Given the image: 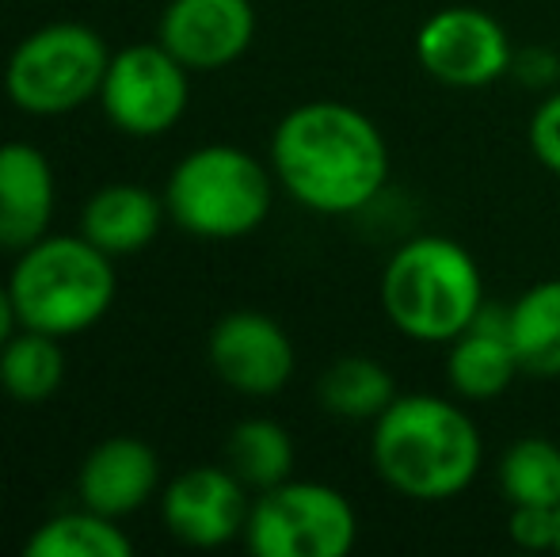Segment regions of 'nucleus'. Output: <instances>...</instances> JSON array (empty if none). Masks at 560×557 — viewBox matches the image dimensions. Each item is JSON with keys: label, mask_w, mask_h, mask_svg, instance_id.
<instances>
[{"label": "nucleus", "mask_w": 560, "mask_h": 557, "mask_svg": "<svg viewBox=\"0 0 560 557\" xmlns=\"http://www.w3.org/2000/svg\"><path fill=\"white\" fill-rule=\"evenodd\" d=\"M271 172L305 210L359 214L389 179V146L362 112L339 100H313L275 127Z\"/></svg>", "instance_id": "1"}, {"label": "nucleus", "mask_w": 560, "mask_h": 557, "mask_svg": "<svg viewBox=\"0 0 560 557\" xmlns=\"http://www.w3.org/2000/svg\"><path fill=\"white\" fill-rule=\"evenodd\" d=\"M275 199L271 172L236 146H202L176 164L168 210L187 233L210 241L248 237L267 222Z\"/></svg>", "instance_id": "5"}, {"label": "nucleus", "mask_w": 560, "mask_h": 557, "mask_svg": "<svg viewBox=\"0 0 560 557\" xmlns=\"http://www.w3.org/2000/svg\"><path fill=\"white\" fill-rule=\"evenodd\" d=\"M210 367L236 394L271 397L294 374V344L267 313L236 310L210 333Z\"/></svg>", "instance_id": "10"}, {"label": "nucleus", "mask_w": 560, "mask_h": 557, "mask_svg": "<svg viewBox=\"0 0 560 557\" xmlns=\"http://www.w3.org/2000/svg\"><path fill=\"white\" fill-rule=\"evenodd\" d=\"M508 77H515V81L526 84V89L553 92V84L560 77V61H557V54L546 50V46H526V50H515Z\"/></svg>", "instance_id": "25"}, {"label": "nucleus", "mask_w": 560, "mask_h": 557, "mask_svg": "<svg viewBox=\"0 0 560 557\" xmlns=\"http://www.w3.org/2000/svg\"><path fill=\"white\" fill-rule=\"evenodd\" d=\"M508 531L523 550H557V508H511Z\"/></svg>", "instance_id": "24"}, {"label": "nucleus", "mask_w": 560, "mask_h": 557, "mask_svg": "<svg viewBox=\"0 0 560 557\" xmlns=\"http://www.w3.org/2000/svg\"><path fill=\"white\" fill-rule=\"evenodd\" d=\"M15 302H12V290L0 287V348L12 340V328H15Z\"/></svg>", "instance_id": "26"}, {"label": "nucleus", "mask_w": 560, "mask_h": 557, "mask_svg": "<svg viewBox=\"0 0 560 557\" xmlns=\"http://www.w3.org/2000/svg\"><path fill=\"white\" fill-rule=\"evenodd\" d=\"M61 379H66V356L58 348V336L27 328L0 348V386L15 402H46L61 386Z\"/></svg>", "instance_id": "21"}, {"label": "nucleus", "mask_w": 560, "mask_h": 557, "mask_svg": "<svg viewBox=\"0 0 560 557\" xmlns=\"http://www.w3.org/2000/svg\"><path fill=\"white\" fill-rule=\"evenodd\" d=\"M526 138H530V153L538 156L541 169L560 176V89L546 92V100L534 107Z\"/></svg>", "instance_id": "23"}, {"label": "nucleus", "mask_w": 560, "mask_h": 557, "mask_svg": "<svg viewBox=\"0 0 560 557\" xmlns=\"http://www.w3.org/2000/svg\"><path fill=\"white\" fill-rule=\"evenodd\" d=\"M359 538L351 500L320 481H282L264 489L244 523L256 557H343Z\"/></svg>", "instance_id": "7"}, {"label": "nucleus", "mask_w": 560, "mask_h": 557, "mask_svg": "<svg viewBox=\"0 0 560 557\" xmlns=\"http://www.w3.org/2000/svg\"><path fill=\"white\" fill-rule=\"evenodd\" d=\"M317 397L339 420H377L397 402V382L377 359L343 356L320 374Z\"/></svg>", "instance_id": "18"}, {"label": "nucleus", "mask_w": 560, "mask_h": 557, "mask_svg": "<svg viewBox=\"0 0 560 557\" xmlns=\"http://www.w3.org/2000/svg\"><path fill=\"white\" fill-rule=\"evenodd\" d=\"M156 454L149 451L141 439L115 436L104 439L96 451L84 459L81 477H77V489H81L84 508L100 515H130L153 497L156 489Z\"/></svg>", "instance_id": "15"}, {"label": "nucleus", "mask_w": 560, "mask_h": 557, "mask_svg": "<svg viewBox=\"0 0 560 557\" xmlns=\"http://www.w3.org/2000/svg\"><path fill=\"white\" fill-rule=\"evenodd\" d=\"M500 489L511 508L560 504V446L546 436H523L500 459Z\"/></svg>", "instance_id": "20"}, {"label": "nucleus", "mask_w": 560, "mask_h": 557, "mask_svg": "<svg viewBox=\"0 0 560 557\" xmlns=\"http://www.w3.org/2000/svg\"><path fill=\"white\" fill-rule=\"evenodd\" d=\"M23 328L73 336L92 328L115 302V264L89 237H43L23 248L8 279Z\"/></svg>", "instance_id": "4"}, {"label": "nucleus", "mask_w": 560, "mask_h": 557, "mask_svg": "<svg viewBox=\"0 0 560 557\" xmlns=\"http://www.w3.org/2000/svg\"><path fill=\"white\" fill-rule=\"evenodd\" d=\"M252 0H172L161 15V43L187 69H225L252 46Z\"/></svg>", "instance_id": "12"}, {"label": "nucleus", "mask_w": 560, "mask_h": 557, "mask_svg": "<svg viewBox=\"0 0 560 557\" xmlns=\"http://www.w3.org/2000/svg\"><path fill=\"white\" fill-rule=\"evenodd\" d=\"M161 230V202L138 184H107L89 199L81 233L107 256L141 253Z\"/></svg>", "instance_id": "16"}, {"label": "nucleus", "mask_w": 560, "mask_h": 557, "mask_svg": "<svg viewBox=\"0 0 560 557\" xmlns=\"http://www.w3.org/2000/svg\"><path fill=\"white\" fill-rule=\"evenodd\" d=\"M130 538L115 527L112 515L92 508L54 515L27 543L31 557H130Z\"/></svg>", "instance_id": "22"}, {"label": "nucleus", "mask_w": 560, "mask_h": 557, "mask_svg": "<svg viewBox=\"0 0 560 557\" xmlns=\"http://www.w3.org/2000/svg\"><path fill=\"white\" fill-rule=\"evenodd\" d=\"M374 469L393 492L420 504L454 500L477 481L485 443L462 405L435 394H397L374 420Z\"/></svg>", "instance_id": "2"}, {"label": "nucleus", "mask_w": 560, "mask_h": 557, "mask_svg": "<svg viewBox=\"0 0 560 557\" xmlns=\"http://www.w3.org/2000/svg\"><path fill=\"white\" fill-rule=\"evenodd\" d=\"M485 279L465 245L423 233L389 256L382 271V310L416 344H450L477 321Z\"/></svg>", "instance_id": "3"}, {"label": "nucleus", "mask_w": 560, "mask_h": 557, "mask_svg": "<svg viewBox=\"0 0 560 557\" xmlns=\"http://www.w3.org/2000/svg\"><path fill=\"white\" fill-rule=\"evenodd\" d=\"M225 462L244 485H252V489H259V492L275 489V485L287 481L290 469H294L290 431L267 417L241 420L225 443Z\"/></svg>", "instance_id": "19"}, {"label": "nucleus", "mask_w": 560, "mask_h": 557, "mask_svg": "<svg viewBox=\"0 0 560 557\" xmlns=\"http://www.w3.org/2000/svg\"><path fill=\"white\" fill-rule=\"evenodd\" d=\"M54 214V172L27 141L0 146V248H31Z\"/></svg>", "instance_id": "14"}, {"label": "nucleus", "mask_w": 560, "mask_h": 557, "mask_svg": "<svg viewBox=\"0 0 560 557\" xmlns=\"http://www.w3.org/2000/svg\"><path fill=\"white\" fill-rule=\"evenodd\" d=\"M423 73L446 89H485L511 73V46L503 23L485 8L454 4L435 12L416 35Z\"/></svg>", "instance_id": "9"}, {"label": "nucleus", "mask_w": 560, "mask_h": 557, "mask_svg": "<svg viewBox=\"0 0 560 557\" xmlns=\"http://www.w3.org/2000/svg\"><path fill=\"white\" fill-rule=\"evenodd\" d=\"M557 554H560V504H557Z\"/></svg>", "instance_id": "27"}, {"label": "nucleus", "mask_w": 560, "mask_h": 557, "mask_svg": "<svg viewBox=\"0 0 560 557\" xmlns=\"http://www.w3.org/2000/svg\"><path fill=\"white\" fill-rule=\"evenodd\" d=\"M518 359L508 336V305H480L477 321L446 351V382L462 402H495L518 379Z\"/></svg>", "instance_id": "13"}, {"label": "nucleus", "mask_w": 560, "mask_h": 557, "mask_svg": "<svg viewBox=\"0 0 560 557\" xmlns=\"http://www.w3.org/2000/svg\"><path fill=\"white\" fill-rule=\"evenodd\" d=\"M508 336L518 371L538 382L560 379V279H541L508 305Z\"/></svg>", "instance_id": "17"}, {"label": "nucleus", "mask_w": 560, "mask_h": 557, "mask_svg": "<svg viewBox=\"0 0 560 557\" xmlns=\"http://www.w3.org/2000/svg\"><path fill=\"white\" fill-rule=\"evenodd\" d=\"M112 66L104 38L81 23H50L12 50L4 89L31 115H66L92 100Z\"/></svg>", "instance_id": "6"}, {"label": "nucleus", "mask_w": 560, "mask_h": 557, "mask_svg": "<svg viewBox=\"0 0 560 557\" xmlns=\"http://www.w3.org/2000/svg\"><path fill=\"white\" fill-rule=\"evenodd\" d=\"M164 523L187 546H225L248 523V500L244 481L233 469L222 466H195L179 474L164 492Z\"/></svg>", "instance_id": "11"}, {"label": "nucleus", "mask_w": 560, "mask_h": 557, "mask_svg": "<svg viewBox=\"0 0 560 557\" xmlns=\"http://www.w3.org/2000/svg\"><path fill=\"white\" fill-rule=\"evenodd\" d=\"M107 119L133 138H156L179 123L187 112V66L156 46H130L115 54L100 84Z\"/></svg>", "instance_id": "8"}]
</instances>
